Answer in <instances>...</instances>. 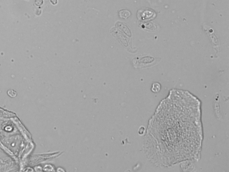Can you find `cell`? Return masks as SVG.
<instances>
[{
    "label": "cell",
    "instance_id": "1",
    "mask_svg": "<svg viewBox=\"0 0 229 172\" xmlns=\"http://www.w3.org/2000/svg\"><path fill=\"white\" fill-rule=\"evenodd\" d=\"M119 15L121 18L126 19L130 16L131 13L128 10L122 9L119 11Z\"/></svg>",
    "mask_w": 229,
    "mask_h": 172
},
{
    "label": "cell",
    "instance_id": "2",
    "mask_svg": "<svg viewBox=\"0 0 229 172\" xmlns=\"http://www.w3.org/2000/svg\"><path fill=\"white\" fill-rule=\"evenodd\" d=\"M160 84L158 83H155L153 84L151 90L153 92L157 93L160 90Z\"/></svg>",
    "mask_w": 229,
    "mask_h": 172
},
{
    "label": "cell",
    "instance_id": "3",
    "mask_svg": "<svg viewBox=\"0 0 229 172\" xmlns=\"http://www.w3.org/2000/svg\"><path fill=\"white\" fill-rule=\"evenodd\" d=\"M7 94L11 98H15L17 95V92L14 90H9L7 92Z\"/></svg>",
    "mask_w": 229,
    "mask_h": 172
},
{
    "label": "cell",
    "instance_id": "4",
    "mask_svg": "<svg viewBox=\"0 0 229 172\" xmlns=\"http://www.w3.org/2000/svg\"><path fill=\"white\" fill-rule=\"evenodd\" d=\"M35 3L36 5L37 6H40L42 5L43 3V0H35Z\"/></svg>",
    "mask_w": 229,
    "mask_h": 172
},
{
    "label": "cell",
    "instance_id": "5",
    "mask_svg": "<svg viewBox=\"0 0 229 172\" xmlns=\"http://www.w3.org/2000/svg\"><path fill=\"white\" fill-rule=\"evenodd\" d=\"M35 170L37 171V172H39V171H42V168L40 167V166H36V167L35 168Z\"/></svg>",
    "mask_w": 229,
    "mask_h": 172
},
{
    "label": "cell",
    "instance_id": "6",
    "mask_svg": "<svg viewBox=\"0 0 229 172\" xmlns=\"http://www.w3.org/2000/svg\"><path fill=\"white\" fill-rule=\"evenodd\" d=\"M50 1L53 5H56L57 3V0H50Z\"/></svg>",
    "mask_w": 229,
    "mask_h": 172
}]
</instances>
